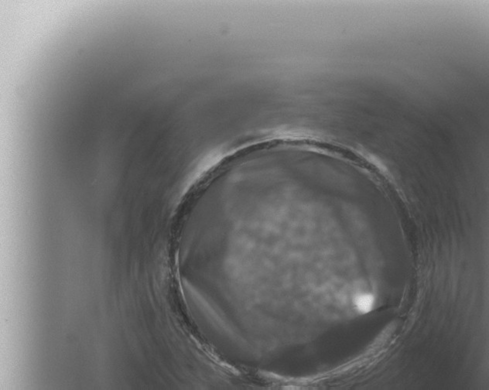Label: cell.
Here are the masks:
<instances>
[{"label":"cell","mask_w":489,"mask_h":390,"mask_svg":"<svg viewBox=\"0 0 489 390\" xmlns=\"http://www.w3.org/2000/svg\"><path fill=\"white\" fill-rule=\"evenodd\" d=\"M354 304L358 312L362 314L368 313L374 305V298L370 294H361L356 296Z\"/></svg>","instance_id":"1"}]
</instances>
